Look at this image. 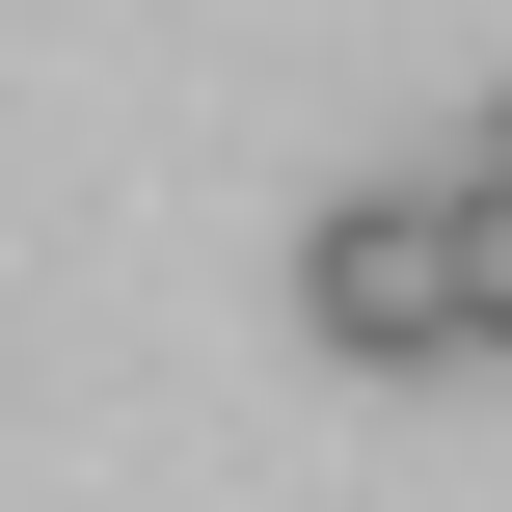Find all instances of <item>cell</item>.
Returning <instances> with one entry per match:
<instances>
[{"instance_id": "obj_2", "label": "cell", "mask_w": 512, "mask_h": 512, "mask_svg": "<svg viewBox=\"0 0 512 512\" xmlns=\"http://www.w3.org/2000/svg\"><path fill=\"white\" fill-rule=\"evenodd\" d=\"M459 297H486V351H512V162H459Z\"/></svg>"}, {"instance_id": "obj_1", "label": "cell", "mask_w": 512, "mask_h": 512, "mask_svg": "<svg viewBox=\"0 0 512 512\" xmlns=\"http://www.w3.org/2000/svg\"><path fill=\"white\" fill-rule=\"evenodd\" d=\"M297 351H351V378L486 351V297H459V189H324V216H297Z\"/></svg>"}, {"instance_id": "obj_3", "label": "cell", "mask_w": 512, "mask_h": 512, "mask_svg": "<svg viewBox=\"0 0 512 512\" xmlns=\"http://www.w3.org/2000/svg\"><path fill=\"white\" fill-rule=\"evenodd\" d=\"M486 162H512V108H486Z\"/></svg>"}]
</instances>
